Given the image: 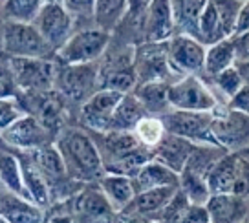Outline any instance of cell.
<instances>
[{"label": "cell", "instance_id": "cell-1", "mask_svg": "<svg viewBox=\"0 0 249 223\" xmlns=\"http://www.w3.org/2000/svg\"><path fill=\"white\" fill-rule=\"evenodd\" d=\"M61 141L62 143L59 150H61L68 169H71L83 179H95L101 176L105 170L101 152L85 132H66Z\"/></svg>", "mask_w": 249, "mask_h": 223}, {"label": "cell", "instance_id": "cell-2", "mask_svg": "<svg viewBox=\"0 0 249 223\" xmlns=\"http://www.w3.org/2000/svg\"><path fill=\"white\" fill-rule=\"evenodd\" d=\"M167 134L189 139L195 145L220 146L213 134V112H181L171 110L160 117Z\"/></svg>", "mask_w": 249, "mask_h": 223}, {"label": "cell", "instance_id": "cell-3", "mask_svg": "<svg viewBox=\"0 0 249 223\" xmlns=\"http://www.w3.org/2000/svg\"><path fill=\"white\" fill-rule=\"evenodd\" d=\"M2 51L8 57L18 59H46L50 51L48 42L42 39L33 24H2Z\"/></svg>", "mask_w": 249, "mask_h": 223}, {"label": "cell", "instance_id": "cell-4", "mask_svg": "<svg viewBox=\"0 0 249 223\" xmlns=\"http://www.w3.org/2000/svg\"><path fill=\"white\" fill-rule=\"evenodd\" d=\"M6 68V66H4ZM9 75L13 77L15 85L24 92L40 93L50 92L52 83L55 81L53 64L46 59H18L9 57L8 68Z\"/></svg>", "mask_w": 249, "mask_h": 223}, {"label": "cell", "instance_id": "cell-5", "mask_svg": "<svg viewBox=\"0 0 249 223\" xmlns=\"http://www.w3.org/2000/svg\"><path fill=\"white\" fill-rule=\"evenodd\" d=\"M169 104L172 110L181 112H211L216 106V99L196 75H185L178 83L169 85Z\"/></svg>", "mask_w": 249, "mask_h": 223}, {"label": "cell", "instance_id": "cell-6", "mask_svg": "<svg viewBox=\"0 0 249 223\" xmlns=\"http://www.w3.org/2000/svg\"><path fill=\"white\" fill-rule=\"evenodd\" d=\"M33 26L52 50L61 51L66 46V42L71 39V15L61 2H46Z\"/></svg>", "mask_w": 249, "mask_h": 223}, {"label": "cell", "instance_id": "cell-7", "mask_svg": "<svg viewBox=\"0 0 249 223\" xmlns=\"http://www.w3.org/2000/svg\"><path fill=\"white\" fill-rule=\"evenodd\" d=\"M108 46V33L103 30H85L71 37L59 55L68 66L90 64L101 57L105 48Z\"/></svg>", "mask_w": 249, "mask_h": 223}, {"label": "cell", "instance_id": "cell-8", "mask_svg": "<svg viewBox=\"0 0 249 223\" xmlns=\"http://www.w3.org/2000/svg\"><path fill=\"white\" fill-rule=\"evenodd\" d=\"M213 134L218 145L231 148L233 152L249 148V116L229 106L222 114L213 112Z\"/></svg>", "mask_w": 249, "mask_h": 223}, {"label": "cell", "instance_id": "cell-9", "mask_svg": "<svg viewBox=\"0 0 249 223\" xmlns=\"http://www.w3.org/2000/svg\"><path fill=\"white\" fill-rule=\"evenodd\" d=\"M205 55L207 50L203 48L202 42L189 35L172 37L167 44L169 66L187 75H193L195 71L205 68Z\"/></svg>", "mask_w": 249, "mask_h": 223}, {"label": "cell", "instance_id": "cell-10", "mask_svg": "<svg viewBox=\"0 0 249 223\" xmlns=\"http://www.w3.org/2000/svg\"><path fill=\"white\" fill-rule=\"evenodd\" d=\"M123 97V93L99 88L90 101L83 104V121L95 130L112 132V119Z\"/></svg>", "mask_w": 249, "mask_h": 223}, {"label": "cell", "instance_id": "cell-11", "mask_svg": "<svg viewBox=\"0 0 249 223\" xmlns=\"http://www.w3.org/2000/svg\"><path fill=\"white\" fill-rule=\"evenodd\" d=\"M59 86L61 92L73 101H90L95 93L97 85V69L92 64H77V66H68L59 73Z\"/></svg>", "mask_w": 249, "mask_h": 223}, {"label": "cell", "instance_id": "cell-12", "mask_svg": "<svg viewBox=\"0 0 249 223\" xmlns=\"http://www.w3.org/2000/svg\"><path fill=\"white\" fill-rule=\"evenodd\" d=\"M196 148L198 145H195L193 141L167 134L161 139V143L154 148V159L165 165L167 169H171L172 172H176L178 176H181L193 154L196 152Z\"/></svg>", "mask_w": 249, "mask_h": 223}, {"label": "cell", "instance_id": "cell-13", "mask_svg": "<svg viewBox=\"0 0 249 223\" xmlns=\"http://www.w3.org/2000/svg\"><path fill=\"white\" fill-rule=\"evenodd\" d=\"M46 128L30 114L20 117L17 123L8 126L6 130H2V139L8 145L18 146L22 150H30V148L39 150L42 146H46Z\"/></svg>", "mask_w": 249, "mask_h": 223}, {"label": "cell", "instance_id": "cell-14", "mask_svg": "<svg viewBox=\"0 0 249 223\" xmlns=\"http://www.w3.org/2000/svg\"><path fill=\"white\" fill-rule=\"evenodd\" d=\"M136 77L141 81V85L147 83H163L161 77L169 71V59L167 50L160 48L158 44H147L141 46L136 53Z\"/></svg>", "mask_w": 249, "mask_h": 223}, {"label": "cell", "instance_id": "cell-15", "mask_svg": "<svg viewBox=\"0 0 249 223\" xmlns=\"http://www.w3.org/2000/svg\"><path fill=\"white\" fill-rule=\"evenodd\" d=\"M248 200L233 194L211 196L205 205L211 214V223H244L246 216H249Z\"/></svg>", "mask_w": 249, "mask_h": 223}, {"label": "cell", "instance_id": "cell-16", "mask_svg": "<svg viewBox=\"0 0 249 223\" xmlns=\"http://www.w3.org/2000/svg\"><path fill=\"white\" fill-rule=\"evenodd\" d=\"M31 110L33 117L39 121L48 132L59 128L64 114V103L62 97L55 92H40L33 93L31 97Z\"/></svg>", "mask_w": 249, "mask_h": 223}, {"label": "cell", "instance_id": "cell-17", "mask_svg": "<svg viewBox=\"0 0 249 223\" xmlns=\"http://www.w3.org/2000/svg\"><path fill=\"white\" fill-rule=\"evenodd\" d=\"M2 220L8 223H42L44 214L39 205L8 190L2 192Z\"/></svg>", "mask_w": 249, "mask_h": 223}, {"label": "cell", "instance_id": "cell-18", "mask_svg": "<svg viewBox=\"0 0 249 223\" xmlns=\"http://www.w3.org/2000/svg\"><path fill=\"white\" fill-rule=\"evenodd\" d=\"M132 183L136 187V192L140 194L161 187H179V176L160 161L152 159L132 177Z\"/></svg>", "mask_w": 249, "mask_h": 223}, {"label": "cell", "instance_id": "cell-19", "mask_svg": "<svg viewBox=\"0 0 249 223\" xmlns=\"http://www.w3.org/2000/svg\"><path fill=\"white\" fill-rule=\"evenodd\" d=\"M179 192V187H161V189H152V190H145L140 192L134 198L132 205L123 210L128 214H140L148 216L156 214V212H163L165 207L174 200V196Z\"/></svg>", "mask_w": 249, "mask_h": 223}, {"label": "cell", "instance_id": "cell-20", "mask_svg": "<svg viewBox=\"0 0 249 223\" xmlns=\"http://www.w3.org/2000/svg\"><path fill=\"white\" fill-rule=\"evenodd\" d=\"M207 187H209L211 196H224V194H233L236 189V165H234L233 152L222 155L214 167L207 174Z\"/></svg>", "mask_w": 249, "mask_h": 223}, {"label": "cell", "instance_id": "cell-21", "mask_svg": "<svg viewBox=\"0 0 249 223\" xmlns=\"http://www.w3.org/2000/svg\"><path fill=\"white\" fill-rule=\"evenodd\" d=\"M203 0H178L172 2V15L174 22L183 30V35L200 40V18L205 9Z\"/></svg>", "mask_w": 249, "mask_h": 223}, {"label": "cell", "instance_id": "cell-22", "mask_svg": "<svg viewBox=\"0 0 249 223\" xmlns=\"http://www.w3.org/2000/svg\"><path fill=\"white\" fill-rule=\"evenodd\" d=\"M148 37L158 44L161 40H167L174 30V15H172V2L158 0L148 4Z\"/></svg>", "mask_w": 249, "mask_h": 223}, {"label": "cell", "instance_id": "cell-23", "mask_svg": "<svg viewBox=\"0 0 249 223\" xmlns=\"http://www.w3.org/2000/svg\"><path fill=\"white\" fill-rule=\"evenodd\" d=\"M101 190L110 201V205L114 208H126L132 205L134 198L138 196L136 187L132 179L124 176H116V174H107L101 179Z\"/></svg>", "mask_w": 249, "mask_h": 223}, {"label": "cell", "instance_id": "cell-24", "mask_svg": "<svg viewBox=\"0 0 249 223\" xmlns=\"http://www.w3.org/2000/svg\"><path fill=\"white\" fill-rule=\"evenodd\" d=\"M20 165H22V174H24V185H26V190H28V196L30 200L39 205V207H44L50 203V185H48L46 176L42 174L37 159H24L20 157Z\"/></svg>", "mask_w": 249, "mask_h": 223}, {"label": "cell", "instance_id": "cell-25", "mask_svg": "<svg viewBox=\"0 0 249 223\" xmlns=\"http://www.w3.org/2000/svg\"><path fill=\"white\" fill-rule=\"evenodd\" d=\"M147 117V110L136 95H124L112 119V132H134Z\"/></svg>", "mask_w": 249, "mask_h": 223}, {"label": "cell", "instance_id": "cell-26", "mask_svg": "<svg viewBox=\"0 0 249 223\" xmlns=\"http://www.w3.org/2000/svg\"><path fill=\"white\" fill-rule=\"evenodd\" d=\"M112 205L107 200V196L103 194V190H85L77 198L75 203V212L81 218H88L93 220V223H99L103 220H108L110 212H112Z\"/></svg>", "mask_w": 249, "mask_h": 223}, {"label": "cell", "instance_id": "cell-27", "mask_svg": "<svg viewBox=\"0 0 249 223\" xmlns=\"http://www.w3.org/2000/svg\"><path fill=\"white\" fill-rule=\"evenodd\" d=\"M234 64H236V53H234V44L231 39L220 40V42L207 48L205 71L211 77H216L222 71L233 68Z\"/></svg>", "mask_w": 249, "mask_h": 223}, {"label": "cell", "instance_id": "cell-28", "mask_svg": "<svg viewBox=\"0 0 249 223\" xmlns=\"http://www.w3.org/2000/svg\"><path fill=\"white\" fill-rule=\"evenodd\" d=\"M46 2L42 0H8L2 2V15L4 22L33 24L40 15Z\"/></svg>", "mask_w": 249, "mask_h": 223}, {"label": "cell", "instance_id": "cell-29", "mask_svg": "<svg viewBox=\"0 0 249 223\" xmlns=\"http://www.w3.org/2000/svg\"><path fill=\"white\" fill-rule=\"evenodd\" d=\"M0 176H2V185L4 190L11 194H17L20 198L30 200L26 185H24V174H22V165L20 159H17L13 154L4 152L2 154V167H0Z\"/></svg>", "mask_w": 249, "mask_h": 223}, {"label": "cell", "instance_id": "cell-30", "mask_svg": "<svg viewBox=\"0 0 249 223\" xmlns=\"http://www.w3.org/2000/svg\"><path fill=\"white\" fill-rule=\"evenodd\" d=\"M169 85L165 83H147V85H141L136 97L141 101V104L145 106L147 114H161V117L167 114L165 106H171L169 104Z\"/></svg>", "mask_w": 249, "mask_h": 223}, {"label": "cell", "instance_id": "cell-31", "mask_svg": "<svg viewBox=\"0 0 249 223\" xmlns=\"http://www.w3.org/2000/svg\"><path fill=\"white\" fill-rule=\"evenodd\" d=\"M37 163L46 179H62L68 172L66 161L62 157L61 150L53 145H46L37 150Z\"/></svg>", "mask_w": 249, "mask_h": 223}, {"label": "cell", "instance_id": "cell-32", "mask_svg": "<svg viewBox=\"0 0 249 223\" xmlns=\"http://www.w3.org/2000/svg\"><path fill=\"white\" fill-rule=\"evenodd\" d=\"M222 30H220V13L216 2H207L200 18V42H207L209 46L220 42Z\"/></svg>", "mask_w": 249, "mask_h": 223}, {"label": "cell", "instance_id": "cell-33", "mask_svg": "<svg viewBox=\"0 0 249 223\" xmlns=\"http://www.w3.org/2000/svg\"><path fill=\"white\" fill-rule=\"evenodd\" d=\"M136 79H138L136 77V69H132V66H117L116 69H112L110 73L105 75L101 88L128 95V92L136 85Z\"/></svg>", "mask_w": 249, "mask_h": 223}, {"label": "cell", "instance_id": "cell-34", "mask_svg": "<svg viewBox=\"0 0 249 223\" xmlns=\"http://www.w3.org/2000/svg\"><path fill=\"white\" fill-rule=\"evenodd\" d=\"M134 134H136V137L140 139L141 145L150 148V150H154L156 146L161 143V139L167 136V130H165V126L160 117L147 116L138 124V128L134 130Z\"/></svg>", "mask_w": 249, "mask_h": 223}, {"label": "cell", "instance_id": "cell-35", "mask_svg": "<svg viewBox=\"0 0 249 223\" xmlns=\"http://www.w3.org/2000/svg\"><path fill=\"white\" fill-rule=\"evenodd\" d=\"M128 6V2H121V0H110V2H95V20L101 26V30L105 31V28L114 26L117 22V18L123 15L124 9Z\"/></svg>", "mask_w": 249, "mask_h": 223}, {"label": "cell", "instance_id": "cell-36", "mask_svg": "<svg viewBox=\"0 0 249 223\" xmlns=\"http://www.w3.org/2000/svg\"><path fill=\"white\" fill-rule=\"evenodd\" d=\"M214 81H216L218 88L226 93V95H229V101L233 99L234 95L242 90V86H244V81H242V77H240V73H238V69H236V66L226 69V71H222L220 75H216V77H214Z\"/></svg>", "mask_w": 249, "mask_h": 223}, {"label": "cell", "instance_id": "cell-37", "mask_svg": "<svg viewBox=\"0 0 249 223\" xmlns=\"http://www.w3.org/2000/svg\"><path fill=\"white\" fill-rule=\"evenodd\" d=\"M20 117H24L20 108L15 106L9 99H2V112H0V124H2V130H6L8 126L17 123Z\"/></svg>", "mask_w": 249, "mask_h": 223}, {"label": "cell", "instance_id": "cell-38", "mask_svg": "<svg viewBox=\"0 0 249 223\" xmlns=\"http://www.w3.org/2000/svg\"><path fill=\"white\" fill-rule=\"evenodd\" d=\"M181 223H211V214L207 207L202 205H193L187 210V214L183 216Z\"/></svg>", "mask_w": 249, "mask_h": 223}, {"label": "cell", "instance_id": "cell-39", "mask_svg": "<svg viewBox=\"0 0 249 223\" xmlns=\"http://www.w3.org/2000/svg\"><path fill=\"white\" fill-rule=\"evenodd\" d=\"M234 53H236V62H249V31L238 37H233Z\"/></svg>", "mask_w": 249, "mask_h": 223}, {"label": "cell", "instance_id": "cell-40", "mask_svg": "<svg viewBox=\"0 0 249 223\" xmlns=\"http://www.w3.org/2000/svg\"><path fill=\"white\" fill-rule=\"evenodd\" d=\"M229 108H233L236 112H242V114L249 116V86L248 85L242 86L240 92L229 101Z\"/></svg>", "mask_w": 249, "mask_h": 223}, {"label": "cell", "instance_id": "cell-41", "mask_svg": "<svg viewBox=\"0 0 249 223\" xmlns=\"http://www.w3.org/2000/svg\"><path fill=\"white\" fill-rule=\"evenodd\" d=\"M249 31V2H244V6L240 9V15L236 20V31H234V37L244 35Z\"/></svg>", "mask_w": 249, "mask_h": 223}, {"label": "cell", "instance_id": "cell-42", "mask_svg": "<svg viewBox=\"0 0 249 223\" xmlns=\"http://www.w3.org/2000/svg\"><path fill=\"white\" fill-rule=\"evenodd\" d=\"M64 8L71 13H93L95 11V2H64Z\"/></svg>", "mask_w": 249, "mask_h": 223}, {"label": "cell", "instance_id": "cell-43", "mask_svg": "<svg viewBox=\"0 0 249 223\" xmlns=\"http://www.w3.org/2000/svg\"><path fill=\"white\" fill-rule=\"evenodd\" d=\"M234 66H236V69H238V73H240L244 85L249 86V62H236Z\"/></svg>", "mask_w": 249, "mask_h": 223}, {"label": "cell", "instance_id": "cell-44", "mask_svg": "<svg viewBox=\"0 0 249 223\" xmlns=\"http://www.w3.org/2000/svg\"><path fill=\"white\" fill-rule=\"evenodd\" d=\"M48 223H73V218L70 214H53Z\"/></svg>", "mask_w": 249, "mask_h": 223}, {"label": "cell", "instance_id": "cell-45", "mask_svg": "<svg viewBox=\"0 0 249 223\" xmlns=\"http://www.w3.org/2000/svg\"><path fill=\"white\" fill-rule=\"evenodd\" d=\"M0 223H8V222H6V220H0Z\"/></svg>", "mask_w": 249, "mask_h": 223}, {"label": "cell", "instance_id": "cell-46", "mask_svg": "<svg viewBox=\"0 0 249 223\" xmlns=\"http://www.w3.org/2000/svg\"><path fill=\"white\" fill-rule=\"evenodd\" d=\"M246 223H249V216H248V222H246Z\"/></svg>", "mask_w": 249, "mask_h": 223}]
</instances>
